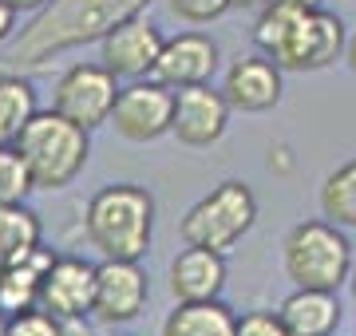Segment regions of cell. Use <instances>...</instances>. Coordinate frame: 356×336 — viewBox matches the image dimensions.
Segmentation results:
<instances>
[{
    "instance_id": "obj_1",
    "label": "cell",
    "mask_w": 356,
    "mask_h": 336,
    "mask_svg": "<svg viewBox=\"0 0 356 336\" xmlns=\"http://www.w3.org/2000/svg\"><path fill=\"white\" fill-rule=\"evenodd\" d=\"M147 4L151 0H48L44 8H36L32 24L16 36L8 60L16 67H40L51 56L103 40L123 20L147 12Z\"/></svg>"
},
{
    "instance_id": "obj_2",
    "label": "cell",
    "mask_w": 356,
    "mask_h": 336,
    "mask_svg": "<svg viewBox=\"0 0 356 336\" xmlns=\"http://www.w3.org/2000/svg\"><path fill=\"white\" fill-rule=\"evenodd\" d=\"M257 48L281 72H321L344 56V20L325 8H297L269 0L254 24Z\"/></svg>"
},
{
    "instance_id": "obj_3",
    "label": "cell",
    "mask_w": 356,
    "mask_h": 336,
    "mask_svg": "<svg viewBox=\"0 0 356 336\" xmlns=\"http://www.w3.org/2000/svg\"><path fill=\"white\" fill-rule=\"evenodd\" d=\"M83 230L103 258L143 261L154 237V198L135 182L103 186L88 202Z\"/></svg>"
},
{
    "instance_id": "obj_4",
    "label": "cell",
    "mask_w": 356,
    "mask_h": 336,
    "mask_svg": "<svg viewBox=\"0 0 356 336\" xmlns=\"http://www.w3.org/2000/svg\"><path fill=\"white\" fill-rule=\"evenodd\" d=\"M13 146L24 158L36 190H64L67 182H76V174L88 167L91 131L64 119L60 111H36L20 127Z\"/></svg>"
},
{
    "instance_id": "obj_5",
    "label": "cell",
    "mask_w": 356,
    "mask_h": 336,
    "mask_svg": "<svg viewBox=\"0 0 356 336\" xmlns=\"http://www.w3.org/2000/svg\"><path fill=\"white\" fill-rule=\"evenodd\" d=\"M285 273L297 289L337 293L353 273V246L332 221H297L285 237Z\"/></svg>"
},
{
    "instance_id": "obj_6",
    "label": "cell",
    "mask_w": 356,
    "mask_h": 336,
    "mask_svg": "<svg viewBox=\"0 0 356 336\" xmlns=\"http://www.w3.org/2000/svg\"><path fill=\"white\" fill-rule=\"evenodd\" d=\"M257 221V198L245 182H222L202 202H194L182 218V242L186 246H206L226 253L254 230Z\"/></svg>"
},
{
    "instance_id": "obj_7",
    "label": "cell",
    "mask_w": 356,
    "mask_h": 336,
    "mask_svg": "<svg viewBox=\"0 0 356 336\" xmlns=\"http://www.w3.org/2000/svg\"><path fill=\"white\" fill-rule=\"evenodd\" d=\"M115 95H119V83L103 64H72L56 83L51 111H60L64 119L91 131L111 119Z\"/></svg>"
},
{
    "instance_id": "obj_8",
    "label": "cell",
    "mask_w": 356,
    "mask_h": 336,
    "mask_svg": "<svg viewBox=\"0 0 356 336\" xmlns=\"http://www.w3.org/2000/svg\"><path fill=\"white\" fill-rule=\"evenodd\" d=\"M170 119H175V91L159 79H147V83L131 79L127 87H119V95H115L107 123L131 142H151L170 131Z\"/></svg>"
},
{
    "instance_id": "obj_9",
    "label": "cell",
    "mask_w": 356,
    "mask_h": 336,
    "mask_svg": "<svg viewBox=\"0 0 356 336\" xmlns=\"http://www.w3.org/2000/svg\"><path fill=\"white\" fill-rule=\"evenodd\" d=\"M147 301H151V281H147L139 261L103 258V265H95V305H91V312L99 321H135L147 309Z\"/></svg>"
},
{
    "instance_id": "obj_10",
    "label": "cell",
    "mask_w": 356,
    "mask_h": 336,
    "mask_svg": "<svg viewBox=\"0 0 356 336\" xmlns=\"http://www.w3.org/2000/svg\"><path fill=\"white\" fill-rule=\"evenodd\" d=\"M229 123V99L210 83H194V87L175 91V119H170V135L186 146H210L226 135Z\"/></svg>"
},
{
    "instance_id": "obj_11",
    "label": "cell",
    "mask_w": 356,
    "mask_h": 336,
    "mask_svg": "<svg viewBox=\"0 0 356 336\" xmlns=\"http://www.w3.org/2000/svg\"><path fill=\"white\" fill-rule=\"evenodd\" d=\"M163 32L159 24H151L147 16H131L119 28H111L103 36V67L111 72L115 79H143L151 76L154 60L163 52Z\"/></svg>"
},
{
    "instance_id": "obj_12",
    "label": "cell",
    "mask_w": 356,
    "mask_h": 336,
    "mask_svg": "<svg viewBox=\"0 0 356 336\" xmlns=\"http://www.w3.org/2000/svg\"><path fill=\"white\" fill-rule=\"evenodd\" d=\"M218 72V44L202 32H182V36L166 40L159 60L151 67V79L166 83L170 91L194 87V83H210Z\"/></svg>"
},
{
    "instance_id": "obj_13",
    "label": "cell",
    "mask_w": 356,
    "mask_h": 336,
    "mask_svg": "<svg viewBox=\"0 0 356 336\" xmlns=\"http://www.w3.org/2000/svg\"><path fill=\"white\" fill-rule=\"evenodd\" d=\"M95 305V265L83 258H56L40 285V309L60 321H76Z\"/></svg>"
},
{
    "instance_id": "obj_14",
    "label": "cell",
    "mask_w": 356,
    "mask_h": 336,
    "mask_svg": "<svg viewBox=\"0 0 356 336\" xmlns=\"http://www.w3.org/2000/svg\"><path fill=\"white\" fill-rule=\"evenodd\" d=\"M281 67L269 56H242L234 60L226 72V87L222 95L229 99V107L238 111H273L281 103Z\"/></svg>"
},
{
    "instance_id": "obj_15",
    "label": "cell",
    "mask_w": 356,
    "mask_h": 336,
    "mask_svg": "<svg viewBox=\"0 0 356 336\" xmlns=\"http://www.w3.org/2000/svg\"><path fill=\"white\" fill-rule=\"evenodd\" d=\"M226 289V258L218 249L186 246L170 261V293L178 301H214Z\"/></svg>"
},
{
    "instance_id": "obj_16",
    "label": "cell",
    "mask_w": 356,
    "mask_h": 336,
    "mask_svg": "<svg viewBox=\"0 0 356 336\" xmlns=\"http://www.w3.org/2000/svg\"><path fill=\"white\" fill-rule=\"evenodd\" d=\"M281 324L289 336H337L341 328V301L329 289H297L281 301Z\"/></svg>"
},
{
    "instance_id": "obj_17",
    "label": "cell",
    "mask_w": 356,
    "mask_h": 336,
    "mask_svg": "<svg viewBox=\"0 0 356 336\" xmlns=\"http://www.w3.org/2000/svg\"><path fill=\"white\" fill-rule=\"evenodd\" d=\"M51 261H56V253L36 246L28 258L0 269V312L4 317H20L28 309H40V285L48 277Z\"/></svg>"
},
{
    "instance_id": "obj_18",
    "label": "cell",
    "mask_w": 356,
    "mask_h": 336,
    "mask_svg": "<svg viewBox=\"0 0 356 336\" xmlns=\"http://www.w3.org/2000/svg\"><path fill=\"white\" fill-rule=\"evenodd\" d=\"M238 317L222 301H178V309L166 317L163 336H234Z\"/></svg>"
},
{
    "instance_id": "obj_19",
    "label": "cell",
    "mask_w": 356,
    "mask_h": 336,
    "mask_svg": "<svg viewBox=\"0 0 356 336\" xmlns=\"http://www.w3.org/2000/svg\"><path fill=\"white\" fill-rule=\"evenodd\" d=\"M40 246V218L24 202L13 206H0V269L13 265V261L28 258Z\"/></svg>"
},
{
    "instance_id": "obj_20",
    "label": "cell",
    "mask_w": 356,
    "mask_h": 336,
    "mask_svg": "<svg viewBox=\"0 0 356 336\" xmlns=\"http://www.w3.org/2000/svg\"><path fill=\"white\" fill-rule=\"evenodd\" d=\"M321 210H325V218L332 226L356 230V158L337 167L325 178V186H321Z\"/></svg>"
},
{
    "instance_id": "obj_21",
    "label": "cell",
    "mask_w": 356,
    "mask_h": 336,
    "mask_svg": "<svg viewBox=\"0 0 356 336\" xmlns=\"http://www.w3.org/2000/svg\"><path fill=\"white\" fill-rule=\"evenodd\" d=\"M32 115H36V91H32V83L13 76V72H4L0 76V131H4V139L13 142Z\"/></svg>"
},
{
    "instance_id": "obj_22",
    "label": "cell",
    "mask_w": 356,
    "mask_h": 336,
    "mask_svg": "<svg viewBox=\"0 0 356 336\" xmlns=\"http://www.w3.org/2000/svg\"><path fill=\"white\" fill-rule=\"evenodd\" d=\"M36 186H32V174H28L24 158L13 142L0 146V206H13V202H24Z\"/></svg>"
},
{
    "instance_id": "obj_23",
    "label": "cell",
    "mask_w": 356,
    "mask_h": 336,
    "mask_svg": "<svg viewBox=\"0 0 356 336\" xmlns=\"http://www.w3.org/2000/svg\"><path fill=\"white\" fill-rule=\"evenodd\" d=\"M8 336H64L60 317H51L48 309H28L20 317H8Z\"/></svg>"
},
{
    "instance_id": "obj_24",
    "label": "cell",
    "mask_w": 356,
    "mask_h": 336,
    "mask_svg": "<svg viewBox=\"0 0 356 336\" xmlns=\"http://www.w3.org/2000/svg\"><path fill=\"white\" fill-rule=\"evenodd\" d=\"M234 0H170V12L186 24H210L218 16H226Z\"/></svg>"
},
{
    "instance_id": "obj_25",
    "label": "cell",
    "mask_w": 356,
    "mask_h": 336,
    "mask_svg": "<svg viewBox=\"0 0 356 336\" xmlns=\"http://www.w3.org/2000/svg\"><path fill=\"white\" fill-rule=\"evenodd\" d=\"M234 336H289V333H285V324H281L277 312L257 309V312H245L242 321H238Z\"/></svg>"
},
{
    "instance_id": "obj_26",
    "label": "cell",
    "mask_w": 356,
    "mask_h": 336,
    "mask_svg": "<svg viewBox=\"0 0 356 336\" xmlns=\"http://www.w3.org/2000/svg\"><path fill=\"white\" fill-rule=\"evenodd\" d=\"M13 32H16V8L0 0V44H4V40H13Z\"/></svg>"
},
{
    "instance_id": "obj_27",
    "label": "cell",
    "mask_w": 356,
    "mask_h": 336,
    "mask_svg": "<svg viewBox=\"0 0 356 336\" xmlns=\"http://www.w3.org/2000/svg\"><path fill=\"white\" fill-rule=\"evenodd\" d=\"M4 4H13L16 12H36V8H44L48 0H4Z\"/></svg>"
},
{
    "instance_id": "obj_28",
    "label": "cell",
    "mask_w": 356,
    "mask_h": 336,
    "mask_svg": "<svg viewBox=\"0 0 356 336\" xmlns=\"http://www.w3.org/2000/svg\"><path fill=\"white\" fill-rule=\"evenodd\" d=\"M344 60H348V67L356 72V36L348 40V44H344Z\"/></svg>"
},
{
    "instance_id": "obj_29",
    "label": "cell",
    "mask_w": 356,
    "mask_h": 336,
    "mask_svg": "<svg viewBox=\"0 0 356 336\" xmlns=\"http://www.w3.org/2000/svg\"><path fill=\"white\" fill-rule=\"evenodd\" d=\"M281 4H297V8H321V0H281Z\"/></svg>"
},
{
    "instance_id": "obj_30",
    "label": "cell",
    "mask_w": 356,
    "mask_h": 336,
    "mask_svg": "<svg viewBox=\"0 0 356 336\" xmlns=\"http://www.w3.org/2000/svg\"><path fill=\"white\" fill-rule=\"evenodd\" d=\"M238 8H261V4H269V0H234Z\"/></svg>"
},
{
    "instance_id": "obj_31",
    "label": "cell",
    "mask_w": 356,
    "mask_h": 336,
    "mask_svg": "<svg viewBox=\"0 0 356 336\" xmlns=\"http://www.w3.org/2000/svg\"><path fill=\"white\" fill-rule=\"evenodd\" d=\"M0 336H8V317L0 312Z\"/></svg>"
},
{
    "instance_id": "obj_32",
    "label": "cell",
    "mask_w": 356,
    "mask_h": 336,
    "mask_svg": "<svg viewBox=\"0 0 356 336\" xmlns=\"http://www.w3.org/2000/svg\"><path fill=\"white\" fill-rule=\"evenodd\" d=\"M353 297H356V273H353Z\"/></svg>"
},
{
    "instance_id": "obj_33",
    "label": "cell",
    "mask_w": 356,
    "mask_h": 336,
    "mask_svg": "<svg viewBox=\"0 0 356 336\" xmlns=\"http://www.w3.org/2000/svg\"><path fill=\"white\" fill-rule=\"evenodd\" d=\"M4 142H8V139H4V131H0V146H4Z\"/></svg>"
},
{
    "instance_id": "obj_34",
    "label": "cell",
    "mask_w": 356,
    "mask_h": 336,
    "mask_svg": "<svg viewBox=\"0 0 356 336\" xmlns=\"http://www.w3.org/2000/svg\"><path fill=\"white\" fill-rule=\"evenodd\" d=\"M353 336H356V324H353Z\"/></svg>"
}]
</instances>
